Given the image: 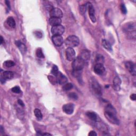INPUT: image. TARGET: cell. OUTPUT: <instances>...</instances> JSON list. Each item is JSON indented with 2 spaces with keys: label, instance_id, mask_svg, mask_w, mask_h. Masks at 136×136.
<instances>
[{
  "label": "cell",
  "instance_id": "1",
  "mask_svg": "<svg viewBox=\"0 0 136 136\" xmlns=\"http://www.w3.org/2000/svg\"><path fill=\"white\" fill-rule=\"evenodd\" d=\"M116 110L111 104L108 105L105 107L104 111L105 117L109 121L114 124H120V121L117 118Z\"/></svg>",
  "mask_w": 136,
  "mask_h": 136
},
{
  "label": "cell",
  "instance_id": "2",
  "mask_svg": "<svg viewBox=\"0 0 136 136\" xmlns=\"http://www.w3.org/2000/svg\"><path fill=\"white\" fill-rule=\"evenodd\" d=\"M85 64V62L79 56L77 57V58H75L72 64L73 71H81L83 69V68L84 67Z\"/></svg>",
  "mask_w": 136,
  "mask_h": 136
},
{
  "label": "cell",
  "instance_id": "3",
  "mask_svg": "<svg viewBox=\"0 0 136 136\" xmlns=\"http://www.w3.org/2000/svg\"><path fill=\"white\" fill-rule=\"evenodd\" d=\"M65 44L68 47L73 48L74 47H76L79 44V38L74 35L67 37L65 41Z\"/></svg>",
  "mask_w": 136,
  "mask_h": 136
},
{
  "label": "cell",
  "instance_id": "4",
  "mask_svg": "<svg viewBox=\"0 0 136 136\" xmlns=\"http://www.w3.org/2000/svg\"><path fill=\"white\" fill-rule=\"evenodd\" d=\"M91 87L94 93L97 96H101L102 95V90L101 85L97 80L93 78L91 80Z\"/></svg>",
  "mask_w": 136,
  "mask_h": 136
},
{
  "label": "cell",
  "instance_id": "5",
  "mask_svg": "<svg viewBox=\"0 0 136 136\" xmlns=\"http://www.w3.org/2000/svg\"><path fill=\"white\" fill-rule=\"evenodd\" d=\"M123 31L128 34H131L134 32H135V22H129L127 23L123 26Z\"/></svg>",
  "mask_w": 136,
  "mask_h": 136
},
{
  "label": "cell",
  "instance_id": "6",
  "mask_svg": "<svg viewBox=\"0 0 136 136\" xmlns=\"http://www.w3.org/2000/svg\"><path fill=\"white\" fill-rule=\"evenodd\" d=\"M64 27L61 25L53 26L51 29V32L53 35L61 36L64 33Z\"/></svg>",
  "mask_w": 136,
  "mask_h": 136
},
{
  "label": "cell",
  "instance_id": "7",
  "mask_svg": "<svg viewBox=\"0 0 136 136\" xmlns=\"http://www.w3.org/2000/svg\"><path fill=\"white\" fill-rule=\"evenodd\" d=\"M66 57L67 60L73 61L75 58V53L73 48L67 47L66 50Z\"/></svg>",
  "mask_w": 136,
  "mask_h": 136
},
{
  "label": "cell",
  "instance_id": "8",
  "mask_svg": "<svg viewBox=\"0 0 136 136\" xmlns=\"http://www.w3.org/2000/svg\"><path fill=\"white\" fill-rule=\"evenodd\" d=\"M125 66L127 69L129 71V72L133 75L135 76L136 74V67L134 63L132 62H127L125 64Z\"/></svg>",
  "mask_w": 136,
  "mask_h": 136
},
{
  "label": "cell",
  "instance_id": "9",
  "mask_svg": "<svg viewBox=\"0 0 136 136\" xmlns=\"http://www.w3.org/2000/svg\"><path fill=\"white\" fill-rule=\"evenodd\" d=\"M94 72L98 75H103L105 73V68L103 64L97 63L94 67Z\"/></svg>",
  "mask_w": 136,
  "mask_h": 136
},
{
  "label": "cell",
  "instance_id": "10",
  "mask_svg": "<svg viewBox=\"0 0 136 136\" xmlns=\"http://www.w3.org/2000/svg\"><path fill=\"white\" fill-rule=\"evenodd\" d=\"M52 40L56 46H61L63 43V37L60 35H53L52 37Z\"/></svg>",
  "mask_w": 136,
  "mask_h": 136
},
{
  "label": "cell",
  "instance_id": "11",
  "mask_svg": "<svg viewBox=\"0 0 136 136\" xmlns=\"http://www.w3.org/2000/svg\"><path fill=\"white\" fill-rule=\"evenodd\" d=\"M51 17H56L61 18L63 17V12L61 9L59 8H53L50 11Z\"/></svg>",
  "mask_w": 136,
  "mask_h": 136
},
{
  "label": "cell",
  "instance_id": "12",
  "mask_svg": "<svg viewBox=\"0 0 136 136\" xmlns=\"http://www.w3.org/2000/svg\"><path fill=\"white\" fill-rule=\"evenodd\" d=\"M56 78L57 82L60 85H64L67 82V78L65 77V75L62 74L61 72H58L56 75Z\"/></svg>",
  "mask_w": 136,
  "mask_h": 136
},
{
  "label": "cell",
  "instance_id": "13",
  "mask_svg": "<svg viewBox=\"0 0 136 136\" xmlns=\"http://www.w3.org/2000/svg\"><path fill=\"white\" fill-rule=\"evenodd\" d=\"M74 105L72 103L65 104L63 106V111L67 114H72L74 111Z\"/></svg>",
  "mask_w": 136,
  "mask_h": 136
},
{
  "label": "cell",
  "instance_id": "14",
  "mask_svg": "<svg viewBox=\"0 0 136 136\" xmlns=\"http://www.w3.org/2000/svg\"><path fill=\"white\" fill-rule=\"evenodd\" d=\"M88 9L89 11V16L90 19L92 20V21L93 22V23H95V22L96 21V19L95 17V10L94 8V6L90 3H88Z\"/></svg>",
  "mask_w": 136,
  "mask_h": 136
},
{
  "label": "cell",
  "instance_id": "15",
  "mask_svg": "<svg viewBox=\"0 0 136 136\" xmlns=\"http://www.w3.org/2000/svg\"><path fill=\"white\" fill-rule=\"evenodd\" d=\"M86 115L87 117L91 120L95 122H100L101 121V119L100 117L97 114L94 112H88L86 113Z\"/></svg>",
  "mask_w": 136,
  "mask_h": 136
},
{
  "label": "cell",
  "instance_id": "16",
  "mask_svg": "<svg viewBox=\"0 0 136 136\" xmlns=\"http://www.w3.org/2000/svg\"><path fill=\"white\" fill-rule=\"evenodd\" d=\"M121 80L118 77L116 76L113 80V87L114 90L116 91H119L121 89Z\"/></svg>",
  "mask_w": 136,
  "mask_h": 136
},
{
  "label": "cell",
  "instance_id": "17",
  "mask_svg": "<svg viewBox=\"0 0 136 136\" xmlns=\"http://www.w3.org/2000/svg\"><path fill=\"white\" fill-rule=\"evenodd\" d=\"M80 58H81L84 61L86 62L88 61L90 57V52L88 50H83L79 56Z\"/></svg>",
  "mask_w": 136,
  "mask_h": 136
},
{
  "label": "cell",
  "instance_id": "18",
  "mask_svg": "<svg viewBox=\"0 0 136 136\" xmlns=\"http://www.w3.org/2000/svg\"><path fill=\"white\" fill-rule=\"evenodd\" d=\"M62 23V20L61 18L56 17H51L49 19V24L50 25L53 26L60 25Z\"/></svg>",
  "mask_w": 136,
  "mask_h": 136
},
{
  "label": "cell",
  "instance_id": "19",
  "mask_svg": "<svg viewBox=\"0 0 136 136\" xmlns=\"http://www.w3.org/2000/svg\"><path fill=\"white\" fill-rule=\"evenodd\" d=\"M16 44L18 46V47L19 48V50L20 51L22 54H24L25 53H26L27 47L26 46V45L24 43H22L20 41H18L16 42Z\"/></svg>",
  "mask_w": 136,
  "mask_h": 136
},
{
  "label": "cell",
  "instance_id": "20",
  "mask_svg": "<svg viewBox=\"0 0 136 136\" xmlns=\"http://www.w3.org/2000/svg\"><path fill=\"white\" fill-rule=\"evenodd\" d=\"M2 76L5 79H11L13 78L14 76V73L11 72V71H4L3 72L2 75Z\"/></svg>",
  "mask_w": 136,
  "mask_h": 136
},
{
  "label": "cell",
  "instance_id": "21",
  "mask_svg": "<svg viewBox=\"0 0 136 136\" xmlns=\"http://www.w3.org/2000/svg\"><path fill=\"white\" fill-rule=\"evenodd\" d=\"M102 42V45H103V46L104 47V48H105L106 50L109 51V52L112 51V46H111V45L109 42H108L107 40H103Z\"/></svg>",
  "mask_w": 136,
  "mask_h": 136
},
{
  "label": "cell",
  "instance_id": "22",
  "mask_svg": "<svg viewBox=\"0 0 136 136\" xmlns=\"http://www.w3.org/2000/svg\"><path fill=\"white\" fill-rule=\"evenodd\" d=\"M6 23L11 28H14L16 27V22H15L14 19L11 17H10L7 19Z\"/></svg>",
  "mask_w": 136,
  "mask_h": 136
},
{
  "label": "cell",
  "instance_id": "23",
  "mask_svg": "<svg viewBox=\"0 0 136 136\" xmlns=\"http://www.w3.org/2000/svg\"><path fill=\"white\" fill-rule=\"evenodd\" d=\"M101 121L100 122H96V124H97V128H99L100 130H101V131H103V132H107L108 131V129H107V127L105 126V125L104 124H103V123H100Z\"/></svg>",
  "mask_w": 136,
  "mask_h": 136
},
{
  "label": "cell",
  "instance_id": "24",
  "mask_svg": "<svg viewBox=\"0 0 136 136\" xmlns=\"http://www.w3.org/2000/svg\"><path fill=\"white\" fill-rule=\"evenodd\" d=\"M96 62L97 63H101L103 64L104 62V57L102 55L97 54L96 56Z\"/></svg>",
  "mask_w": 136,
  "mask_h": 136
},
{
  "label": "cell",
  "instance_id": "25",
  "mask_svg": "<svg viewBox=\"0 0 136 136\" xmlns=\"http://www.w3.org/2000/svg\"><path fill=\"white\" fill-rule=\"evenodd\" d=\"M34 114H35V116L38 120L42 119L43 115H42V113L40 110L38 109H36L34 110Z\"/></svg>",
  "mask_w": 136,
  "mask_h": 136
},
{
  "label": "cell",
  "instance_id": "26",
  "mask_svg": "<svg viewBox=\"0 0 136 136\" xmlns=\"http://www.w3.org/2000/svg\"><path fill=\"white\" fill-rule=\"evenodd\" d=\"M73 88V85L71 83H67L64 85L63 87V90L64 91H68V90H71Z\"/></svg>",
  "mask_w": 136,
  "mask_h": 136
},
{
  "label": "cell",
  "instance_id": "27",
  "mask_svg": "<svg viewBox=\"0 0 136 136\" xmlns=\"http://www.w3.org/2000/svg\"><path fill=\"white\" fill-rule=\"evenodd\" d=\"M88 3L85 4V5H81L80 7V11L81 14H85L87 10V9L88 8Z\"/></svg>",
  "mask_w": 136,
  "mask_h": 136
},
{
  "label": "cell",
  "instance_id": "28",
  "mask_svg": "<svg viewBox=\"0 0 136 136\" xmlns=\"http://www.w3.org/2000/svg\"><path fill=\"white\" fill-rule=\"evenodd\" d=\"M36 55L38 57H40V58H44V55L43 53L42 52V50L40 48L38 49H37V50L36 51Z\"/></svg>",
  "mask_w": 136,
  "mask_h": 136
},
{
  "label": "cell",
  "instance_id": "29",
  "mask_svg": "<svg viewBox=\"0 0 136 136\" xmlns=\"http://www.w3.org/2000/svg\"><path fill=\"white\" fill-rule=\"evenodd\" d=\"M68 97H69L71 100H77L78 99V95L75 93H70L69 95H68Z\"/></svg>",
  "mask_w": 136,
  "mask_h": 136
},
{
  "label": "cell",
  "instance_id": "30",
  "mask_svg": "<svg viewBox=\"0 0 136 136\" xmlns=\"http://www.w3.org/2000/svg\"><path fill=\"white\" fill-rule=\"evenodd\" d=\"M4 64L7 67H11L15 65L14 62L12 61H6L4 63Z\"/></svg>",
  "mask_w": 136,
  "mask_h": 136
},
{
  "label": "cell",
  "instance_id": "31",
  "mask_svg": "<svg viewBox=\"0 0 136 136\" xmlns=\"http://www.w3.org/2000/svg\"><path fill=\"white\" fill-rule=\"evenodd\" d=\"M58 72H59V69H58L57 66L56 65H54L53 66V67H52V71H51V73L53 74V75H54L55 76H56V74L58 73Z\"/></svg>",
  "mask_w": 136,
  "mask_h": 136
},
{
  "label": "cell",
  "instance_id": "32",
  "mask_svg": "<svg viewBox=\"0 0 136 136\" xmlns=\"http://www.w3.org/2000/svg\"><path fill=\"white\" fill-rule=\"evenodd\" d=\"M12 91L14 93H21V90L19 87L15 86L12 88Z\"/></svg>",
  "mask_w": 136,
  "mask_h": 136
},
{
  "label": "cell",
  "instance_id": "33",
  "mask_svg": "<svg viewBox=\"0 0 136 136\" xmlns=\"http://www.w3.org/2000/svg\"><path fill=\"white\" fill-rule=\"evenodd\" d=\"M120 8H121V10L123 14H126L127 12V10L126 9V7L125 6V5L124 4H122L121 5H120Z\"/></svg>",
  "mask_w": 136,
  "mask_h": 136
},
{
  "label": "cell",
  "instance_id": "34",
  "mask_svg": "<svg viewBox=\"0 0 136 136\" xmlns=\"http://www.w3.org/2000/svg\"><path fill=\"white\" fill-rule=\"evenodd\" d=\"M88 135H90V136H96L97 135V133L94 131H91L89 133Z\"/></svg>",
  "mask_w": 136,
  "mask_h": 136
},
{
  "label": "cell",
  "instance_id": "35",
  "mask_svg": "<svg viewBox=\"0 0 136 136\" xmlns=\"http://www.w3.org/2000/svg\"><path fill=\"white\" fill-rule=\"evenodd\" d=\"M18 104L20 106H22V107H24L25 106V104H24V102H22L21 100H19L18 101Z\"/></svg>",
  "mask_w": 136,
  "mask_h": 136
},
{
  "label": "cell",
  "instance_id": "36",
  "mask_svg": "<svg viewBox=\"0 0 136 136\" xmlns=\"http://www.w3.org/2000/svg\"><path fill=\"white\" fill-rule=\"evenodd\" d=\"M130 99L132 101H135V100H136V95H135V94H132L130 96Z\"/></svg>",
  "mask_w": 136,
  "mask_h": 136
},
{
  "label": "cell",
  "instance_id": "37",
  "mask_svg": "<svg viewBox=\"0 0 136 136\" xmlns=\"http://www.w3.org/2000/svg\"><path fill=\"white\" fill-rule=\"evenodd\" d=\"M5 2L6 5L7 6V8H8L9 9H10L11 7H10V2H9V1H5Z\"/></svg>",
  "mask_w": 136,
  "mask_h": 136
},
{
  "label": "cell",
  "instance_id": "38",
  "mask_svg": "<svg viewBox=\"0 0 136 136\" xmlns=\"http://www.w3.org/2000/svg\"><path fill=\"white\" fill-rule=\"evenodd\" d=\"M3 41V38L2 36H1V44H2Z\"/></svg>",
  "mask_w": 136,
  "mask_h": 136
},
{
  "label": "cell",
  "instance_id": "39",
  "mask_svg": "<svg viewBox=\"0 0 136 136\" xmlns=\"http://www.w3.org/2000/svg\"><path fill=\"white\" fill-rule=\"evenodd\" d=\"M51 135V134H50V133H43L42 134V135Z\"/></svg>",
  "mask_w": 136,
  "mask_h": 136
}]
</instances>
